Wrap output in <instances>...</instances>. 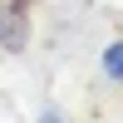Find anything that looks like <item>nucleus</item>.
<instances>
[{
    "label": "nucleus",
    "instance_id": "2",
    "mask_svg": "<svg viewBox=\"0 0 123 123\" xmlns=\"http://www.w3.org/2000/svg\"><path fill=\"white\" fill-rule=\"evenodd\" d=\"M98 69H104V79H108V84H123V39H113V44L104 49Z\"/></svg>",
    "mask_w": 123,
    "mask_h": 123
},
{
    "label": "nucleus",
    "instance_id": "1",
    "mask_svg": "<svg viewBox=\"0 0 123 123\" xmlns=\"http://www.w3.org/2000/svg\"><path fill=\"white\" fill-rule=\"evenodd\" d=\"M0 49L5 54L30 49V0H0Z\"/></svg>",
    "mask_w": 123,
    "mask_h": 123
}]
</instances>
